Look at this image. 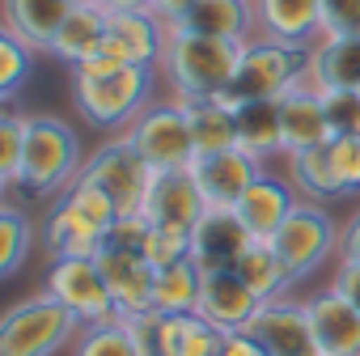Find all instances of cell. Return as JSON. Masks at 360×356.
<instances>
[{"label":"cell","mask_w":360,"mask_h":356,"mask_svg":"<svg viewBox=\"0 0 360 356\" xmlns=\"http://www.w3.org/2000/svg\"><path fill=\"white\" fill-rule=\"evenodd\" d=\"M85 153L77 144V132L56 115H30L26 119V153L18 187L34 200H60L81 178Z\"/></svg>","instance_id":"3957f363"},{"label":"cell","mask_w":360,"mask_h":356,"mask_svg":"<svg viewBox=\"0 0 360 356\" xmlns=\"http://www.w3.org/2000/svg\"><path fill=\"white\" fill-rule=\"evenodd\" d=\"M195 9V0H153V13L165 22V26H174V22H183L187 13Z\"/></svg>","instance_id":"bcb514c9"},{"label":"cell","mask_w":360,"mask_h":356,"mask_svg":"<svg viewBox=\"0 0 360 356\" xmlns=\"http://www.w3.org/2000/svg\"><path fill=\"white\" fill-rule=\"evenodd\" d=\"M148 217L144 212H123L110 229H106V238H102V246H110V250H131V255H144V242H148Z\"/></svg>","instance_id":"60d3db41"},{"label":"cell","mask_w":360,"mask_h":356,"mask_svg":"<svg viewBox=\"0 0 360 356\" xmlns=\"http://www.w3.org/2000/svg\"><path fill=\"white\" fill-rule=\"evenodd\" d=\"M259 297L238 280V272H204L200 280V305L195 314H204L208 322H217L221 331H246L259 314Z\"/></svg>","instance_id":"d6986e66"},{"label":"cell","mask_w":360,"mask_h":356,"mask_svg":"<svg viewBox=\"0 0 360 356\" xmlns=\"http://www.w3.org/2000/svg\"><path fill=\"white\" fill-rule=\"evenodd\" d=\"M39 238H43L47 259H72V255H98L106 234H102L68 196H60V200L47 204L43 225H39Z\"/></svg>","instance_id":"ac0fdd59"},{"label":"cell","mask_w":360,"mask_h":356,"mask_svg":"<svg viewBox=\"0 0 360 356\" xmlns=\"http://www.w3.org/2000/svg\"><path fill=\"white\" fill-rule=\"evenodd\" d=\"M339 263H360V204L339 225Z\"/></svg>","instance_id":"7bdbcfd3"},{"label":"cell","mask_w":360,"mask_h":356,"mask_svg":"<svg viewBox=\"0 0 360 356\" xmlns=\"http://www.w3.org/2000/svg\"><path fill=\"white\" fill-rule=\"evenodd\" d=\"M26 119L22 110L5 106L0 110V183L18 187V174H22V153H26Z\"/></svg>","instance_id":"e575fe53"},{"label":"cell","mask_w":360,"mask_h":356,"mask_svg":"<svg viewBox=\"0 0 360 356\" xmlns=\"http://www.w3.org/2000/svg\"><path fill=\"white\" fill-rule=\"evenodd\" d=\"M330 157L343 178V191L360 196V132L356 136H330Z\"/></svg>","instance_id":"b9f144b4"},{"label":"cell","mask_w":360,"mask_h":356,"mask_svg":"<svg viewBox=\"0 0 360 356\" xmlns=\"http://www.w3.org/2000/svg\"><path fill=\"white\" fill-rule=\"evenodd\" d=\"M169 30H187V34H212L229 43H250L255 30V0H195V9L174 22Z\"/></svg>","instance_id":"44dd1931"},{"label":"cell","mask_w":360,"mask_h":356,"mask_svg":"<svg viewBox=\"0 0 360 356\" xmlns=\"http://www.w3.org/2000/svg\"><path fill=\"white\" fill-rule=\"evenodd\" d=\"M233 272H238V280H242L259 301L292 297V288L301 284V280L288 272V263L271 250V242H250V246L242 250V259L233 263Z\"/></svg>","instance_id":"4316f807"},{"label":"cell","mask_w":360,"mask_h":356,"mask_svg":"<svg viewBox=\"0 0 360 356\" xmlns=\"http://www.w3.org/2000/svg\"><path fill=\"white\" fill-rule=\"evenodd\" d=\"M305 310H309V326L322 356H360V310L335 284L309 293Z\"/></svg>","instance_id":"9a60e30c"},{"label":"cell","mask_w":360,"mask_h":356,"mask_svg":"<svg viewBox=\"0 0 360 356\" xmlns=\"http://www.w3.org/2000/svg\"><path fill=\"white\" fill-rule=\"evenodd\" d=\"M144 259L161 272V267H174L191 259V229H165V225H153L148 229V242H144Z\"/></svg>","instance_id":"8d00e7d4"},{"label":"cell","mask_w":360,"mask_h":356,"mask_svg":"<svg viewBox=\"0 0 360 356\" xmlns=\"http://www.w3.org/2000/svg\"><path fill=\"white\" fill-rule=\"evenodd\" d=\"M238 60H242V43L169 30L165 56H161V77L169 81L174 98H217L233 81Z\"/></svg>","instance_id":"277c9868"},{"label":"cell","mask_w":360,"mask_h":356,"mask_svg":"<svg viewBox=\"0 0 360 356\" xmlns=\"http://www.w3.org/2000/svg\"><path fill=\"white\" fill-rule=\"evenodd\" d=\"M183 106L195 136V153H221L238 144V115L221 98H183Z\"/></svg>","instance_id":"f1b7e54d"},{"label":"cell","mask_w":360,"mask_h":356,"mask_svg":"<svg viewBox=\"0 0 360 356\" xmlns=\"http://www.w3.org/2000/svg\"><path fill=\"white\" fill-rule=\"evenodd\" d=\"M221 356H267V352L259 348V339H255L250 331H229V335H225Z\"/></svg>","instance_id":"f6af8a7d"},{"label":"cell","mask_w":360,"mask_h":356,"mask_svg":"<svg viewBox=\"0 0 360 356\" xmlns=\"http://www.w3.org/2000/svg\"><path fill=\"white\" fill-rule=\"evenodd\" d=\"M106 13H153V0H98Z\"/></svg>","instance_id":"7dc6e473"},{"label":"cell","mask_w":360,"mask_h":356,"mask_svg":"<svg viewBox=\"0 0 360 356\" xmlns=\"http://www.w3.org/2000/svg\"><path fill=\"white\" fill-rule=\"evenodd\" d=\"M280 123H284V157L330 140V119H326L322 94L309 81H301L297 89H288L280 98Z\"/></svg>","instance_id":"ffe728a7"},{"label":"cell","mask_w":360,"mask_h":356,"mask_svg":"<svg viewBox=\"0 0 360 356\" xmlns=\"http://www.w3.org/2000/svg\"><path fill=\"white\" fill-rule=\"evenodd\" d=\"M259 348L267 356H322L318 352V339H314V326H309V310H305V297H276V301H263L255 322L246 326Z\"/></svg>","instance_id":"8fae6325"},{"label":"cell","mask_w":360,"mask_h":356,"mask_svg":"<svg viewBox=\"0 0 360 356\" xmlns=\"http://www.w3.org/2000/svg\"><path fill=\"white\" fill-rule=\"evenodd\" d=\"M123 326L136 343V356H178V318L161 310L123 314Z\"/></svg>","instance_id":"4dcf8cb0"},{"label":"cell","mask_w":360,"mask_h":356,"mask_svg":"<svg viewBox=\"0 0 360 356\" xmlns=\"http://www.w3.org/2000/svg\"><path fill=\"white\" fill-rule=\"evenodd\" d=\"M233 115H238V148L255 153L259 161L284 157V123H280V98H276V102H242Z\"/></svg>","instance_id":"83f0119b"},{"label":"cell","mask_w":360,"mask_h":356,"mask_svg":"<svg viewBox=\"0 0 360 356\" xmlns=\"http://www.w3.org/2000/svg\"><path fill=\"white\" fill-rule=\"evenodd\" d=\"M72 13V0H5V30L18 34L30 51H47L60 34V26Z\"/></svg>","instance_id":"7402d4cb"},{"label":"cell","mask_w":360,"mask_h":356,"mask_svg":"<svg viewBox=\"0 0 360 356\" xmlns=\"http://www.w3.org/2000/svg\"><path fill=\"white\" fill-rule=\"evenodd\" d=\"M271 250L288 263V272L297 280H309L314 272H322L326 263H339V225L326 212V204L301 200L292 208V217L276 229Z\"/></svg>","instance_id":"52a82bcc"},{"label":"cell","mask_w":360,"mask_h":356,"mask_svg":"<svg viewBox=\"0 0 360 356\" xmlns=\"http://www.w3.org/2000/svg\"><path fill=\"white\" fill-rule=\"evenodd\" d=\"M81 178L94 183V187H102L115 200L119 212H140L144 196H148V183H153V165L136 153V144L127 136H110L94 153H85Z\"/></svg>","instance_id":"ba28073f"},{"label":"cell","mask_w":360,"mask_h":356,"mask_svg":"<svg viewBox=\"0 0 360 356\" xmlns=\"http://www.w3.org/2000/svg\"><path fill=\"white\" fill-rule=\"evenodd\" d=\"M204 196L195 187L191 170H153V183L144 196V217L148 225H165V229H195V221L204 217Z\"/></svg>","instance_id":"4fadbf2b"},{"label":"cell","mask_w":360,"mask_h":356,"mask_svg":"<svg viewBox=\"0 0 360 356\" xmlns=\"http://www.w3.org/2000/svg\"><path fill=\"white\" fill-rule=\"evenodd\" d=\"M250 242L255 238L233 208H204L191 229V263L200 272H229Z\"/></svg>","instance_id":"5bb4252c"},{"label":"cell","mask_w":360,"mask_h":356,"mask_svg":"<svg viewBox=\"0 0 360 356\" xmlns=\"http://www.w3.org/2000/svg\"><path fill=\"white\" fill-rule=\"evenodd\" d=\"M43 288H47L60 305H68L85 326H89V322L119 318L115 297H110V288H106L102 267H98V259H94V255L51 259V263H47V280H43Z\"/></svg>","instance_id":"9c48e42d"},{"label":"cell","mask_w":360,"mask_h":356,"mask_svg":"<svg viewBox=\"0 0 360 356\" xmlns=\"http://www.w3.org/2000/svg\"><path fill=\"white\" fill-rule=\"evenodd\" d=\"M330 284L360 310V263H335V276H330Z\"/></svg>","instance_id":"ee69618b"},{"label":"cell","mask_w":360,"mask_h":356,"mask_svg":"<svg viewBox=\"0 0 360 356\" xmlns=\"http://www.w3.org/2000/svg\"><path fill=\"white\" fill-rule=\"evenodd\" d=\"M64 196H68V200H72V204H77V208H81V212H85V217H89V221H94V225L102 229V234H106V229H110V225H115V221L123 217V212L115 208V200H110V196H106L102 187L85 183V178H77V183H72V187H68Z\"/></svg>","instance_id":"74e56055"},{"label":"cell","mask_w":360,"mask_h":356,"mask_svg":"<svg viewBox=\"0 0 360 356\" xmlns=\"http://www.w3.org/2000/svg\"><path fill=\"white\" fill-rule=\"evenodd\" d=\"M34 56H39V51H30L18 34L0 30V98H5V102H13V98H18V89L30 81Z\"/></svg>","instance_id":"836d02e7"},{"label":"cell","mask_w":360,"mask_h":356,"mask_svg":"<svg viewBox=\"0 0 360 356\" xmlns=\"http://www.w3.org/2000/svg\"><path fill=\"white\" fill-rule=\"evenodd\" d=\"M200 280H204V272L191 259L174 263V267H161L157 280H153V310L174 314V318L178 314H195V305H200Z\"/></svg>","instance_id":"f546056e"},{"label":"cell","mask_w":360,"mask_h":356,"mask_svg":"<svg viewBox=\"0 0 360 356\" xmlns=\"http://www.w3.org/2000/svg\"><path fill=\"white\" fill-rule=\"evenodd\" d=\"M81 318L60 305L47 288L13 301L0 318V356H56L77 343Z\"/></svg>","instance_id":"5b68a950"},{"label":"cell","mask_w":360,"mask_h":356,"mask_svg":"<svg viewBox=\"0 0 360 356\" xmlns=\"http://www.w3.org/2000/svg\"><path fill=\"white\" fill-rule=\"evenodd\" d=\"M301 204V196H297V187L288 183L284 174H263L259 183L233 204V212L242 217V225L250 229V238L255 242H271L276 238V229L292 217V208Z\"/></svg>","instance_id":"2e32d148"},{"label":"cell","mask_w":360,"mask_h":356,"mask_svg":"<svg viewBox=\"0 0 360 356\" xmlns=\"http://www.w3.org/2000/svg\"><path fill=\"white\" fill-rule=\"evenodd\" d=\"M72 5H98V0H72Z\"/></svg>","instance_id":"c3c4849f"},{"label":"cell","mask_w":360,"mask_h":356,"mask_svg":"<svg viewBox=\"0 0 360 356\" xmlns=\"http://www.w3.org/2000/svg\"><path fill=\"white\" fill-rule=\"evenodd\" d=\"M106 26H110V13H106L102 5H72L68 22L60 26V34H56V43H51V56H56L60 64H68V68H72V64H85L89 56L102 51Z\"/></svg>","instance_id":"484cf974"},{"label":"cell","mask_w":360,"mask_h":356,"mask_svg":"<svg viewBox=\"0 0 360 356\" xmlns=\"http://www.w3.org/2000/svg\"><path fill=\"white\" fill-rule=\"evenodd\" d=\"M225 335L204 314H178V356H221Z\"/></svg>","instance_id":"d590c367"},{"label":"cell","mask_w":360,"mask_h":356,"mask_svg":"<svg viewBox=\"0 0 360 356\" xmlns=\"http://www.w3.org/2000/svg\"><path fill=\"white\" fill-rule=\"evenodd\" d=\"M187 170H191L208 208H233L267 174V161H259L255 153L233 144V148H221V153H195V161Z\"/></svg>","instance_id":"30bf717a"},{"label":"cell","mask_w":360,"mask_h":356,"mask_svg":"<svg viewBox=\"0 0 360 356\" xmlns=\"http://www.w3.org/2000/svg\"><path fill=\"white\" fill-rule=\"evenodd\" d=\"M255 30L284 43H314L322 34V0H255Z\"/></svg>","instance_id":"603a6c76"},{"label":"cell","mask_w":360,"mask_h":356,"mask_svg":"<svg viewBox=\"0 0 360 356\" xmlns=\"http://www.w3.org/2000/svg\"><path fill=\"white\" fill-rule=\"evenodd\" d=\"M305 81L318 94L360 89V39H314Z\"/></svg>","instance_id":"d4e9b609"},{"label":"cell","mask_w":360,"mask_h":356,"mask_svg":"<svg viewBox=\"0 0 360 356\" xmlns=\"http://www.w3.org/2000/svg\"><path fill=\"white\" fill-rule=\"evenodd\" d=\"M169 43V26L157 13H110L106 26V43L98 56L115 60V64H144V68H161Z\"/></svg>","instance_id":"7c38bea8"},{"label":"cell","mask_w":360,"mask_h":356,"mask_svg":"<svg viewBox=\"0 0 360 356\" xmlns=\"http://www.w3.org/2000/svg\"><path fill=\"white\" fill-rule=\"evenodd\" d=\"M284 178L297 187V196H301V200H314V204L347 200L343 178H339L335 157H330V140H326V144H318V148L288 153V157H284Z\"/></svg>","instance_id":"cb8c5ba5"},{"label":"cell","mask_w":360,"mask_h":356,"mask_svg":"<svg viewBox=\"0 0 360 356\" xmlns=\"http://www.w3.org/2000/svg\"><path fill=\"white\" fill-rule=\"evenodd\" d=\"M30 250H34V221L18 204H5L0 208V280H13L26 267Z\"/></svg>","instance_id":"1f68e13d"},{"label":"cell","mask_w":360,"mask_h":356,"mask_svg":"<svg viewBox=\"0 0 360 356\" xmlns=\"http://www.w3.org/2000/svg\"><path fill=\"white\" fill-rule=\"evenodd\" d=\"M68 356H136V343H131L123 318H106V322L81 326V335H77Z\"/></svg>","instance_id":"d6a6232c"},{"label":"cell","mask_w":360,"mask_h":356,"mask_svg":"<svg viewBox=\"0 0 360 356\" xmlns=\"http://www.w3.org/2000/svg\"><path fill=\"white\" fill-rule=\"evenodd\" d=\"M309 47L314 43H284V39H267L255 34L250 43H242V60L233 81L217 94L229 110H238L242 102H276L288 89H297L309 72Z\"/></svg>","instance_id":"7a4b0ae2"},{"label":"cell","mask_w":360,"mask_h":356,"mask_svg":"<svg viewBox=\"0 0 360 356\" xmlns=\"http://www.w3.org/2000/svg\"><path fill=\"white\" fill-rule=\"evenodd\" d=\"M94 259H98V267H102V280H106V288H110V297H115L119 318H123V314L153 310V280H157V267H153L144 255L102 246Z\"/></svg>","instance_id":"e0dca14e"},{"label":"cell","mask_w":360,"mask_h":356,"mask_svg":"<svg viewBox=\"0 0 360 356\" xmlns=\"http://www.w3.org/2000/svg\"><path fill=\"white\" fill-rule=\"evenodd\" d=\"M119 136H127L153 170H187L195 161V136L183 98H153Z\"/></svg>","instance_id":"8992f818"},{"label":"cell","mask_w":360,"mask_h":356,"mask_svg":"<svg viewBox=\"0 0 360 356\" xmlns=\"http://www.w3.org/2000/svg\"><path fill=\"white\" fill-rule=\"evenodd\" d=\"M318 39H360V0H322Z\"/></svg>","instance_id":"ab89813d"},{"label":"cell","mask_w":360,"mask_h":356,"mask_svg":"<svg viewBox=\"0 0 360 356\" xmlns=\"http://www.w3.org/2000/svg\"><path fill=\"white\" fill-rule=\"evenodd\" d=\"M157 72L161 68H144V64H123L115 72L68 68V89H72V106L81 123L94 132H123L153 102Z\"/></svg>","instance_id":"6da1fadb"},{"label":"cell","mask_w":360,"mask_h":356,"mask_svg":"<svg viewBox=\"0 0 360 356\" xmlns=\"http://www.w3.org/2000/svg\"><path fill=\"white\" fill-rule=\"evenodd\" d=\"M326 119H330V136H356L360 132V89H335L322 94Z\"/></svg>","instance_id":"f35d334b"}]
</instances>
